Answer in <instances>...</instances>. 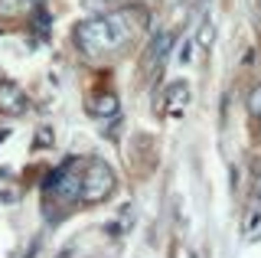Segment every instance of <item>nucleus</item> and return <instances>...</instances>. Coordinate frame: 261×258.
Instances as JSON below:
<instances>
[{"label": "nucleus", "instance_id": "2", "mask_svg": "<svg viewBox=\"0 0 261 258\" xmlns=\"http://www.w3.org/2000/svg\"><path fill=\"white\" fill-rule=\"evenodd\" d=\"M114 170L108 164H105L101 157H92L88 160V167H85V173H82V203L85 206H98V203H105V199L114 193Z\"/></svg>", "mask_w": 261, "mask_h": 258}, {"label": "nucleus", "instance_id": "3", "mask_svg": "<svg viewBox=\"0 0 261 258\" xmlns=\"http://www.w3.org/2000/svg\"><path fill=\"white\" fill-rule=\"evenodd\" d=\"M46 190H53V193H56L59 206H69V203H75V199L82 196V176L72 173V160H65L62 170H56L53 176H49Z\"/></svg>", "mask_w": 261, "mask_h": 258}, {"label": "nucleus", "instance_id": "7", "mask_svg": "<svg viewBox=\"0 0 261 258\" xmlns=\"http://www.w3.org/2000/svg\"><path fill=\"white\" fill-rule=\"evenodd\" d=\"M183 98H190V88H186L183 82L170 85V101H173V111H179V108H183Z\"/></svg>", "mask_w": 261, "mask_h": 258}, {"label": "nucleus", "instance_id": "8", "mask_svg": "<svg viewBox=\"0 0 261 258\" xmlns=\"http://www.w3.org/2000/svg\"><path fill=\"white\" fill-rule=\"evenodd\" d=\"M199 46H202V49H209V46H212V20H202L199 23Z\"/></svg>", "mask_w": 261, "mask_h": 258}, {"label": "nucleus", "instance_id": "9", "mask_svg": "<svg viewBox=\"0 0 261 258\" xmlns=\"http://www.w3.org/2000/svg\"><path fill=\"white\" fill-rule=\"evenodd\" d=\"M248 108H251V115H258V118H261V85L251 88V95H248Z\"/></svg>", "mask_w": 261, "mask_h": 258}, {"label": "nucleus", "instance_id": "4", "mask_svg": "<svg viewBox=\"0 0 261 258\" xmlns=\"http://www.w3.org/2000/svg\"><path fill=\"white\" fill-rule=\"evenodd\" d=\"M170 46H173V33H157V36H153L150 49H147V56H144V69H153L157 62L167 59Z\"/></svg>", "mask_w": 261, "mask_h": 258}, {"label": "nucleus", "instance_id": "1", "mask_svg": "<svg viewBox=\"0 0 261 258\" xmlns=\"http://www.w3.org/2000/svg\"><path fill=\"white\" fill-rule=\"evenodd\" d=\"M134 27H137V13L118 10V13H108V17H98V20H85L75 30V43L88 56H101V53L118 49L121 43H127Z\"/></svg>", "mask_w": 261, "mask_h": 258}, {"label": "nucleus", "instance_id": "6", "mask_svg": "<svg viewBox=\"0 0 261 258\" xmlns=\"http://www.w3.org/2000/svg\"><path fill=\"white\" fill-rule=\"evenodd\" d=\"M92 115H98V118H105V115H114V111H118V98H114V95H95L92 98Z\"/></svg>", "mask_w": 261, "mask_h": 258}, {"label": "nucleus", "instance_id": "5", "mask_svg": "<svg viewBox=\"0 0 261 258\" xmlns=\"http://www.w3.org/2000/svg\"><path fill=\"white\" fill-rule=\"evenodd\" d=\"M23 105H27V98H23V92L16 88L13 82H4L0 85V108H10V111H23Z\"/></svg>", "mask_w": 261, "mask_h": 258}]
</instances>
